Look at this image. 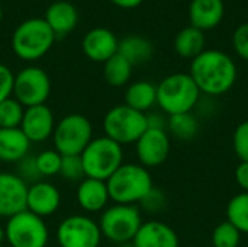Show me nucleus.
Here are the masks:
<instances>
[{
  "label": "nucleus",
  "mask_w": 248,
  "mask_h": 247,
  "mask_svg": "<svg viewBox=\"0 0 248 247\" xmlns=\"http://www.w3.org/2000/svg\"><path fill=\"white\" fill-rule=\"evenodd\" d=\"M201 93L221 96L232 89L237 82V66L234 60L219 49H205L192 60L190 73Z\"/></svg>",
  "instance_id": "1"
},
{
  "label": "nucleus",
  "mask_w": 248,
  "mask_h": 247,
  "mask_svg": "<svg viewBox=\"0 0 248 247\" xmlns=\"http://www.w3.org/2000/svg\"><path fill=\"white\" fill-rule=\"evenodd\" d=\"M169 132L180 141H190L199 131V122L192 112L167 116Z\"/></svg>",
  "instance_id": "26"
},
{
  "label": "nucleus",
  "mask_w": 248,
  "mask_h": 247,
  "mask_svg": "<svg viewBox=\"0 0 248 247\" xmlns=\"http://www.w3.org/2000/svg\"><path fill=\"white\" fill-rule=\"evenodd\" d=\"M227 221H230L238 231L248 234V192L234 195L227 205Z\"/></svg>",
  "instance_id": "27"
},
{
  "label": "nucleus",
  "mask_w": 248,
  "mask_h": 247,
  "mask_svg": "<svg viewBox=\"0 0 248 247\" xmlns=\"http://www.w3.org/2000/svg\"><path fill=\"white\" fill-rule=\"evenodd\" d=\"M25 108L13 98L0 102V128H19Z\"/></svg>",
  "instance_id": "28"
},
{
  "label": "nucleus",
  "mask_w": 248,
  "mask_h": 247,
  "mask_svg": "<svg viewBox=\"0 0 248 247\" xmlns=\"http://www.w3.org/2000/svg\"><path fill=\"white\" fill-rule=\"evenodd\" d=\"M1 19H3V12H1V7H0V22H1Z\"/></svg>",
  "instance_id": "42"
},
{
  "label": "nucleus",
  "mask_w": 248,
  "mask_h": 247,
  "mask_svg": "<svg viewBox=\"0 0 248 247\" xmlns=\"http://www.w3.org/2000/svg\"><path fill=\"white\" fill-rule=\"evenodd\" d=\"M17 176H20L25 182L26 181H31L32 183L33 182H38V179L41 176H39L38 169H36L35 157L26 156L25 159H22L19 162V165H17Z\"/></svg>",
  "instance_id": "35"
},
{
  "label": "nucleus",
  "mask_w": 248,
  "mask_h": 247,
  "mask_svg": "<svg viewBox=\"0 0 248 247\" xmlns=\"http://www.w3.org/2000/svg\"><path fill=\"white\" fill-rule=\"evenodd\" d=\"M51 138L54 150L61 156H80L93 140V127L87 116L70 114L55 124Z\"/></svg>",
  "instance_id": "8"
},
{
  "label": "nucleus",
  "mask_w": 248,
  "mask_h": 247,
  "mask_svg": "<svg viewBox=\"0 0 248 247\" xmlns=\"http://www.w3.org/2000/svg\"><path fill=\"white\" fill-rule=\"evenodd\" d=\"M241 243V233L230 221L218 224L212 231L214 247H238Z\"/></svg>",
  "instance_id": "29"
},
{
  "label": "nucleus",
  "mask_w": 248,
  "mask_h": 247,
  "mask_svg": "<svg viewBox=\"0 0 248 247\" xmlns=\"http://www.w3.org/2000/svg\"><path fill=\"white\" fill-rule=\"evenodd\" d=\"M232 47L240 58L248 61V23L240 25L232 35Z\"/></svg>",
  "instance_id": "33"
},
{
  "label": "nucleus",
  "mask_w": 248,
  "mask_h": 247,
  "mask_svg": "<svg viewBox=\"0 0 248 247\" xmlns=\"http://www.w3.org/2000/svg\"><path fill=\"white\" fill-rule=\"evenodd\" d=\"M157 103V86L150 82L140 80L128 86L125 92V105L138 111L148 112Z\"/></svg>",
  "instance_id": "22"
},
{
  "label": "nucleus",
  "mask_w": 248,
  "mask_h": 247,
  "mask_svg": "<svg viewBox=\"0 0 248 247\" xmlns=\"http://www.w3.org/2000/svg\"><path fill=\"white\" fill-rule=\"evenodd\" d=\"M81 47L87 58L96 63H105L118 52L119 41L112 31L106 28H94L86 33Z\"/></svg>",
  "instance_id": "16"
},
{
  "label": "nucleus",
  "mask_w": 248,
  "mask_h": 247,
  "mask_svg": "<svg viewBox=\"0 0 248 247\" xmlns=\"http://www.w3.org/2000/svg\"><path fill=\"white\" fill-rule=\"evenodd\" d=\"M4 233L6 242L12 247H46L49 240L44 218L28 210L7 218Z\"/></svg>",
  "instance_id": "9"
},
{
  "label": "nucleus",
  "mask_w": 248,
  "mask_h": 247,
  "mask_svg": "<svg viewBox=\"0 0 248 247\" xmlns=\"http://www.w3.org/2000/svg\"><path fill=\"white\" fill-rule=\"evenodd\" d=\"M225 13L222 0H192L189 6L190 25L202 32L217 28Z\"/></svg>",
  "instance_id": "19"
},
{
  "label": "nucleus",
  "mask_w": 248,
  "mask_h": 247,
  "mask_svg": "<svg viewBox=\"0 0 248 247\" xmlns=\"http://www.w3.org/2000/svg\"><path fill=\"white\" fill-rule=\"evenodd\" d=\"M235 181L243 192H248V162H240L235 169Z\"/></svg>",
  "instance_id": "38"
},
{
  "label": "nucleus",
  "mask_w": 248,
  "mask_h": 247,
  "mask_svg": "<svg viewBox=\"0 0 248 247\" xmlns=\"http://www.w3.org/2000/svg\"><path fill=\"white\" fill-rule=\"evenodd\" d=\"M121 247H135V246H134L132 243H128V245H122Z\"/></svg>",
  "instance_id": "41"
},
{
  "label": "nucleus",
  "mask_w": 248,
  "mask_h": 247,
  "mask_svg": "<svg viewBox=\"0 0 248 247\" xmlns=\"http://www.w3.org/2000/svg\"><path fill=\"white\" fill-rule=\"evenodd\" d=\"M19 128L28 137L31 144L44 143L52 137V132L55 128L54 114L49 109V106H46L45 103L25 108L23 118H22Z\"/></svg>",
  "instance_id": "14"
},
{
  "label": "nucleus",
  "mask_w": 248,
  "mask_h": 247,
  "mask_svg": "<svg viewBox=\"0 0 248 247\" xmlns=\"http://www.w3.org/2000/svg\"><path fill=\"white\" fill-rule=\"evenodd\" d=\"M84 176L108 181L124 165V148L106 135L93 138L80 154Z\"/></svg>",
  "instance_id": "5"
},
{
  "label": "nucleus",
  "mask_w": 248,
  "mask_h": 247,
  "mask_svg": "<svg viewBox=\"0 0 248 247\" xmlns=\"http://www.w3.org/2000/svg\"><path fill=\"white\" fill-rule=\"evenodd\" d=\"M205 32L195 26H186L182 29L174 39V49L183 58H196L201 52L205 51Z\"/></svg>",
  "instance_id": "23"
},
{
  "label": "nucleus",
  "mask_w": 248,
  "mask_h": 247,
  "mask_svg": "<svg viewBox=\"0 0 248 247\" xmlns=\"http://www.w3.org/2000/svg\"><path fill=\"white\" fill-rule=\"evenodd\" d=\"M170 148V137L166 130L147 128V131L135 143L140 165L147 169L161 166L169 159Z\"/></svg>",
  "instance_id": "12"
},
{
  "label": "nucleus",
  "mask_w": 248,
  "mask_h": 247,
  "mask_svg": "<svg viewBox=\"0 0 248 247\" xmlns=\"http://www.w3.org/2000/svg\"><path fill=\"white\" fill-rule=\"evenodd\" d=\"M76 199L80 208L87 213H99L106 210L110 201L106 182L99 179L84 178L78 183Z\"/></svg>",
  "instance_id": "18"
},
{
  "label": "nucleus",
  "mask_w": 248,
  "mask_h": 247,
  "mask_svg": "<svg viewBox=\"0 0 248 247\" xmlns=\"http://www.w3.org/2000/svg\"><path fill=\"white\" fill-rule=\"evenodd\" d=\"M132 68L134 66L125 57L116 52L113 57L103 63V76L110 86L122 87L129 82L132 76Z\"/></svg>",
  "instance_id": "25"
},
{
  "label": "nucleus",
  "mask_w": 248,
  "mask_h": 247,
  "mask_svg": "<svg viewBox=\"0 0 248 247\" xmlns=\"http://www.w3.org/2000/svg\"><path fill=\"white\" fill-rule=\"evenodd\" d=\"M147 128V115L125 103L110 108L103 118L105 135L122 147L135 144Z\"/></svg>",
  "instance_id": "6"
},
{
  "label": "nucleus",
  "mask_w": 248,
  "mask_h": 247,
  "mask_svg": "<svg viewBox=\"0 0 248 247\" xmlns=\"http://www.w3.org/2000/svg\"><path fill=\"white\" fill-rule=\"evenodd\" d=\"M140 205L147 211V213H158L164 208L166 205V197L158 188H153L147 197L140 202Z\"/></svg>",
  "instance_id": "34"
},
{
  "label": "nucleus",
  "mask_w": 248,
  "mask_h": 247,
  "mask_svg": "<svg viewBox=\"0 0 248 247\" xmlns=\"http://www.w3.org/2000/svg\"><path fill=\"white\" fill-rule=\"evenodd\" d=\"M0 247H1V245H0Z\"/></svg>",
  "instance_id": "43"
},
{
  "label": "nucleus",
  "mask_w": 248,
  "mask_h": 247,
  "mask_svg": "<svg viewBox=\"0 0 248 247\" xmlns=\"http://www.w3.org/2000/svg\"><path fill=\"white\" fill-rule=\"evenodd\" d=\"M62 156L57 150H44L35 157L36 169L41 178H49L60 173Z\"/></svg>",
  "instance_id": "30"
},
{
  "label": "nucleus",
  "mask_w": 248,
  "mask_h": 247,
  "mask_svg": "<svg viewBox=\"0 0 248 247\" xmlns=\"http://www.w3.org/2000/svg\"><path fill=\"white\" fill-rule=\"evenodd\" d=\"M13 83L15 74L7 66L0 63V102L13 95Z\"/></svg>",
  "instance_id": "36"
},
{
  "label": "nucleus",
  "mask_w": 248,
  "mask_h": 247,
  "mask_svg": "<svg viewBox=\"0 0 248 247\" xmlns=\"http://www.w3.org/2000/svg\"><path fill=\"white\" fill-rule=\"evenodd\" d=\"M142 224L141 211L137 205L115 204L108 207L99 221L102 236L118 245L132 243Z\"/></svg>",
  "instance_id": "7"
},
{
  "label": "nucleus",
  "mask_w": 248,
  "mask_h": 247,
  "mask_svg": "<svg viewBox=\"0 0 248 247\" xmlns=\"http://www.w3.org/2000/svg\"><path fill=\"white\" fill-rule=\"evenodd\" d=\"M201 99V90L189 73H173L157 84V105L167 115L192 112Z\"/></svg>",
  "instance_id": "2"
},
{
  "label": "nucleus",
  "mask_w": 248,
  "mask_h": 247,
  "mask_svg": "<svg viewBox=\"0 0 248 247\" xmlns=\"http://www.w3.org/2000/svg\"><path fill=\"white\" fill-rule=\"evenodd\" d=\"M51 93V80L39 67L29 66L15 74L13 98L23 106L31 108L44 105Z\"/></svg>",
  "instance_id": "10"
},
{
  "label": "nucleus",
  "mask_w": 248,
  "mask_h": 247,
  "mask_svg": "<svg viewBox=\"0 0 248 247\" xmlns=\"http://www.w3.org/2000/svg\"><path fill=\"white\" fill-rule=\"evenodd\" d=\"M44 19L52 29L55 36H62L65 33H70L76 28L78 22V12L73 3L58 0L49 4Z\"/></svg>",
  "instance_id": "20"
},
{
  "label": "nucleus",
  "mask_w": 248,
  "mask_h": 247,
  "mask_svg": "<svg viewBox=\"0 0 248 247\" xmlns=\"http://www.w3.org/2000/svg\"><path fill=\"white\" fill-rule=\"evenodd\" d=\"M232 147L240 162H248V121L237 125L232 135Z\"/></svg>",
  "instance_id": "32"
},
{
  "label": "nucleus",
  "mask_w": 248,
  "mask_h": 247,
  "mask_svg": "<svg viewBox=\"0 0 248 247\" xmlns=\"http://www.w3.org/2000/svg\"><path fill=\"white\" fill-rule=\"evenodd\" d=\"M55 38V33L44 17H31L15 29L12 35V49L20 60L35 61L51 49Z\"/></svg>",
  "instance_id": "4"
},
{
  "label": "nucleus",
  "mask_w": 248,
  "mask_h": 247,
  "mask_svg": "<svg viewBox=\"0 0 248 247\" xmlns=\"http://www.w3.org/2000/svg\"><path fill=\"white\" fill-rule=\"evenodd\" d=\"M60 175L65 181H71V182L80 181L81 182L86 176H84V169H83L80 156H62Z\"/></svg>",
  "instance_id": "31"
},
{
  "label": "nucleus",
  "mask_w": 248,
  "mask_h": 247,
  "mask_svg": "<svg viewBox=\"0 0 248 247\" xmlns=\"http://www.w3.org/2000/svg\"><path fill=\"white\" fill-rule=\"evenodd\" d=\"M61 204V194L58 188L46 181H38L28 186L26 210L32 214L45 218L57 213Z\"/></svg>",
  "instance_id": "15"
},
{
  "label": "nucleus",
  "mask_w": 248,
  "mask_h": 247,
  "mask_svg": "<svg viewBox=\"0 0 248 247\" xmlns=\"http://www.w3.org/2000/svg\"><path fill=\"white\" fill-rule=\"evenodd\" d=\"M29 148L31 141L20 128H0V162L19 163Z\"/></svg>",
  "instance_id": "21"
},
{
  "label": "nucleus",
  "mask_w": 248,
  "mask_h": 247,
  "mask_svg": "<svg viewBox=\"0 0 248 247\" xmlns=\"http://www.w3.org/2000/svg\"><path fill=\"white\" fill-rule=\"evenodd\" d=\"M102 237L99 223L81 214L64 218L57 229V240L61 247H99Z\"/></svg>",
  "instance_id": "11"
},
{
  "label": "nucleus",
  "mask_w": 248,
  "mask_h": 247,
  "mask_svg": "<svg viewBox=\"0 0 248 247\" xmlns=\"http://www.w3.org/2000/svg\"><path fill=\"white\" fill-rule=\"evenodd\" d=\"M26 182L10 172H0V217L10 218L26 210Z\"/></svg>",
  "instance_id": "13"
},
{
  "label": "nucleus",
  "mask_w": 248,
  "mask_h": 247,
  "mask_svg": "<svg viewBox=\"0 0 248 247\" xmlns=\"http://www.w3.org/2000/svg\"><path fill=\"white\" fill-rule=\"evenodd\" d=\"M132 245L135 247H180V240L169 224L151 220L141 224Z\"/></svg>",
  "instance_id": "17"
},
{
  "label": "nucleus",
  "mask_w": 248,
  "mask_h": 247,
  "mask_svg": "<svg viewBox=\"0 0 248 247\" xmlns=\"http://www.w3.org/2000/svg\"><path fill=\"white\" fill-rule=\"evenodd\" d=\"M6 240V233H4V229L0 227V245Z\"/></svg>",
  "instance_id": "40"
},
{
  "label": "nucleus",
  "mask_w": 248,
  "mask_h": 247,
  "mask_svg": "<svg viewBox=\"0 0 248 247\" xmlns=\"http://www.w3.org/2000/svg\"><path fill=\"white\" fill-rule=\"evenodd\" d=\"M147 115V127L153 130H166L167 131V118L160 112H151Z\"/></svg>",
  "instance_id": "37"
},
{
  "label": "nucleus",
  "mask_w": 248,
  "mask_h": 247,
  "mask_svg": "<svg viewBox=\"0 0 248 247\" xmlns=\"http://www.w3.org/2000/svg\"><path fill=\"white\" fill-rule=\"evenodd\" d=\"M118 52L125 57L132 66H138L151 60L154 48L147 38L140 35H131L119 41Z\"/></svg>",
  "instance_id": "24"
},
{
  "label": "nucleus",
  "mask_w": 248,
  "mask_h": 247,
  "mask_svg": "<svg viewBox=\"0 0 248 247\" xmlns=\"http://www.w3.org/2000/svg\"><path fill=\"white\" fill-rule=\"evenodd\" d=\"M110 201L124 205L140 204L154 188L147 167L137 163H124L108 181Z\"/></svg>",
  "instance_id": "3"
},
{
  "label": "nucleus",
  "mask_w": 248,
  "mask_h": 247,
  "mask_svg": "<svg viewBox=\"0 0 248 247\" xmlns=\"http://www.w3.org/2000/svg\"><path fill=\"white\" fill-rule=\"evenodd\" d=\"M115 6L122 7V9H134L138 7L144 0H110Z\"/></svg>",
  "instance_id": "39"
}]
</instances>
